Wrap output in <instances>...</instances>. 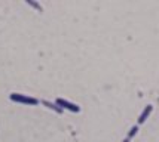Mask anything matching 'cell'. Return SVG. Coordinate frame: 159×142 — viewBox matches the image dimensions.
<instances>
[{"label":"cell","instance_id":"obj_2","mask_svg":"<svg viewBox=\"0 0 159 142\" xmlns=\"http://www.w3.org/2000/svg\"><path fill=\"white\" fill-rule=\"evenodd\" d=\"M55 104L61 110H67L70 113H79V111H80V107H79L77 104H73V102L67 101V99H64V98H57Z\"/></svg>","mask_w":159,"mask_h":142},{"label":"cell","instance_id":"obj_6","mask_svg":"<svg viewBox=\"0 0 159 142\" xmlns=\"http://www.w3.org/2000/svg\"><path fill=\"white\" fill-rule=\"evenodd\" d=\"M30 6H33V7H36V9H39V11H42V6L39 5V3H34V2H27Z\"/></svg>","mask_w":159,"mask_h":142},{"label":"cell","instance_id":"obj_1","mask_svg":"<svg viewBox=\"0 0 159 142\" xmlns=\"http://www.w3.org/2000/svg\"><path fill=\"white\" fill-rule=\"evenodd\" d=\"M9 99L12 102H16V104H22V105H30V107H36L39 105V99L34 98V96H28V95H24V93H14L9 95Z\"/></svg>","mask_w":159,"mask_h":142},{"label":"cell","instance_id":"obj_5","mask_svg":"<svg viewBox=\"0 0 159 142\" xmlns=\"http://www.w3.org/2000/svg\"><path fill=\"white\" fill-rule=\"evenodd\" d=\"M137 132H139V126L135 124V126H132L131 130H129V133H128V138H126V141H129L131 138H134V136L137 135Z\"/></svg>","mask_w":159,"mask_h":142},{"label":"cell","instance_id":"obj_3","mask_svg":"<svg viewBox=\"0 0 159 142\" xmlns=\"http://www.w3.org/2000/svg\"><path fill=\"white\" fill-rule=\"evenodd\" d=\"M152 111H153V107H152V105H147V107H144V110L141 111V114L139 115V120H137V126L143 124V123L147 120V117L152 114Z\"/></svg>","mask_w":159,"mask_h":142},{"label":"cell","instance_id":"obj_4","mask_svg":"<svg viewBox=\"0 0 159 142\" xmlns=\"http://www.w3.org/2000/svg\"><path fill=\"white\" fill-rule=\"evenodd\" d=\"M42 104H43V105H45L46 108H49V110H54V111H55L57 114H61V113H62V110L60 108L58 105H57L55 102H51V101H42Z\"/></svg>","mask_w":159,"mask_h":142}]
</instances>
